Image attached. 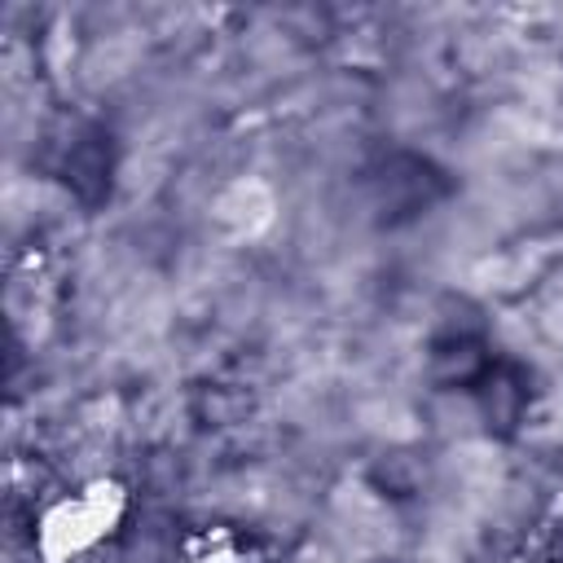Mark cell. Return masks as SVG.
Wrapping results in <instances>:
<instances>
[{
    "label": "cell",
    "mask_w": 563,
    "mask_h": 563,
    "mask_svg": "<svg viewBox=\"0 0 563 563\" xmlns=\"http://www.w3.org/2000/svg\"><path fill=\"white\" fill-rule=\"evenodd\" d=\"M123 515V488L110 479H97L88 488H79L75 497L57 501L44 510L40 532H35V550L44 563H66L84 550H92Z\"/></svg>",
    "instance_id": "6da1fadb"
}]
</instances>
